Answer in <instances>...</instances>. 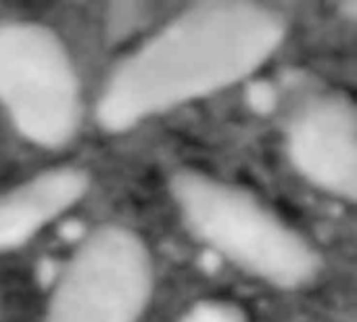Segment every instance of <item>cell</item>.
<instances>
[{
	"instance_id": "cell-1",
	"label": "cell",
	"mask_w": 357,
	"mask_h": 322,
	"mask_svg": "<svg viewBox=\"0 0 357 322\" xmlns=\"http://www.w3.org/2000/svg\"><path fill=\"white\" fill-rule=\"evenodd\" d=\"M284 15L245 0L195 2L121 57L98 92L94 119L130 132L253 78L280 50Z\"/></svg>"
},
{
	"instance_id": "cell-2",
	"label": "cell",
	"mask_w": 357,
	"mask_h": 322,
	"mask_svg": "<svg viewBox=\"0 0 357 322\" xmlns=\"http://www.w3.org/2000/svg\"><path fill=\"white\" fill-rule=\"evenodd\" d=\"M169 195L184 228L247 277L282 291L320 277L316 245L253 191L201 170H178Z\"/></svg>"
},
{
	"instance_id": "cell-3",
	"label": "cell",
	"mask_w": 357,
	"mask_h": 322,
	"mask_svg": "<svg viewBox=\"0 0 357 322\" xmlns=\"http://www.w3.org/2000/svg\"><path fill=\"white\" fill-rule=\"evenodd\" d=\"M0 111L29 145L69 147L84 124L86 103L67 42L27 19L0 23Z\"/></svg>"
},
{
	"instance_id": "cell-4",
	"label": "cell",
	"mask_w": 357,
	"mask_h": 322,
	"mask_svg": "<svg viewBox=\"0 0 357 322\" xmlns=\"http://www.w3.org/2000/svg\"><path fill=\"white\" fill-rule=\"evenodd\" d=\"M157 285L155 256L136 228L105 222L67 256L42 322H140Z\"/></svg>"
},
{
	"instance_id": "cell-5",
	"label": "cell",
	"mask_w": 357,
	"mask_h": 322,
	"mask_svg": "<svg viewBox=\"0 0 357 322\" xmlns=\"http://www.w3.org/2000/svg\"><path fill=\"white\" fill-rule=\"evenodd\" d=\"M293 170L316 191L345 203L357 197V111L343 90L310 96L284 130Z\"/></svg>"
},
{
	"instance_id": "cell-6",
	"label": "cell",
	"mask_w": 357,
	"mask_h": 322,
	"mask_svg": "<svg viewBox=\"0 0 357 322\" xmlns=\"http://www.w3.org/2000/svg\"><path fill=\"white\" fill-rule=\"evenodd\" d=\"M90 191V176L77 166L31 174L0 193V254L19 249L75 210Z\"/></svg>"
}]
</instances>
